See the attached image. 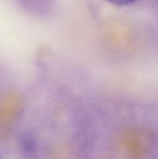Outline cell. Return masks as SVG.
Instances as JSON below:
<instances>
[{
    "label": "cell",
    "mask_w": 158,
    "mask_h": 159,
    "mask_svg": "<svg viewBox=\"0 0 158 159\" xmlns=\"http://www.w3.org/2000/svg\"><path fill=\"white\" fill-rule=\"evenodd\" d=\"M106 1L116 6H127L136 2L138 0H106Z\"/></svg>",
    "instance_id": "cell-1"
}]
</instances>
